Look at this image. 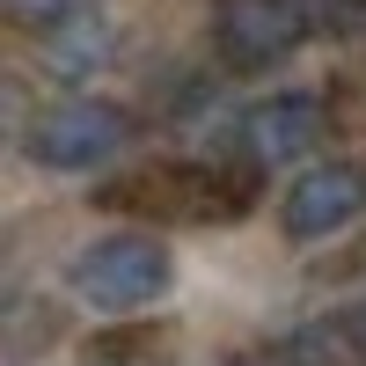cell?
Wrapping results in <instances>:
<instances>
[{
  "label": "cell",
  "instance_id": "obj_1",
  "mask_svg": "<svg viewBox=\"0 0 366 366\" xmlns=\"http://www.w3.org/2000/svg\"><path fill=\"white\" fill-rule=\"evenodd\" d=\"M169 279H176L169 249H162L154 234H132V227L81 242L74 264H66L74 300H88L96 315H139V308H154V300L169 293Z\"/></svg>",
  "mask_w": 366,
  "mask_h": 366
},
{
  "label": "cell",
  "instance_id": "obj_2",
  "mask_svg": "<svg viewBox=\"0 0 366 366\" xmlns=\"http://www.w3.org/2000/svg\"><path fill=\"white\" fill-rule=\"evenodd\" d=\"M257 198V169L227 162H162V169H139L110 191V205H132V212H162V220H242Z\"/></svg>",
  "mask_w": 366,
  "mask_h": 366
},
{
  "label": "cell",
  "instance_id": "obj_3",
  "mask_svg": "<svg viewBox=\"0 0 366 366\" xmlns=\"http://www.w3.org/2000/svg\"><path fill=\"white\" fill-rule=\"evenodd\" d=\"M125 147V117L96 96H51L22 125V154L37 169H96Z\"/></svg>",
  "mask_w": 366,
  "mask_h": 366
},
{
  "label": "cell",
  "instance_id": "obj_4",
  "mask_svg": "<svg viewBox=\"0 0 366 366\" xmlns=\"http://www.w3.org/2000/svg\"><path fill=\"white\" fill-rule=\"evenodd\" d=\"M212 37L234 74H264L315 37V22L300 15V0H212Z\"/></svg>",
  "mask_w": 366,
  "mask_h": 366
},
{
  "label": "cell",
  "instance_id": "obj_5",
  "mask_svg": "<svg viewBox=\"0 0 366 366\" xmlns=\"http://www.w3.org/2000/svg\"><path fill=\"white\" fill-rule=\"evenodd\" d=\"M359 212H366V162H315L286 183L279 227H286V242H330Z\"/></svg>",
  "mask_w": 366,
  "mask_h": 366
},
{
  "label": "cell",
  "instance_id": "obj_6",
  "mask_svg": "<svg viewBox=\"0 0 366 366\" xmlns=\"http://www.w3.org/2000/svg\"><path fill=\"white\" fill-rule=\"evenodd\" d=\"M308 147H322V96H308V88H293V96H264L249 117L234 125L227 154L242 169H279V162H300Z\"/></svg>",
  "mask_w": 366,
  "mask_h": 366
},
{
  "label": "cell",
  "instance_id": "obj_7",
  "mask_svg": "<svg viewBox=\"0 0 366 366\" xmlns=\"http://www.w3.org/2000/svg\"><path fill=\"white\" fill-rule=\"evenodd\" d=\"M44 59L59 74H88V66H103L110 59V29L96 22V15H81V22H66L59 37H44Z\"/></svg>",
  "mask_w": 366,
  "mask_h": 366
},
{
  "label": "cell",
  "instance_id": "obj_8",
  "mask_svg": "<svg viewBox=\"0 0 366 366\" xmlns=\"http://www.w3.org/2000/svg\"><path fill=\"white\" fill-rule=\"evenodd\" d=\"M8 15H15L22 29H37V37H59L66 22L88 15V0H8Z\"/></svg>",
  "mask_w": 366,
  "mask_h": 366
},
{
  "label": "cell",
  "instance_id": "obj_9",
  "mask_svg": "<svg viewBox=\"0 0 366 366\" xmlns=\"http://www.w3.org/2000/svg\"><path fill=\"white\" fill-rule=\"evenodd\" d=\"M300 15H308L315 29H330V22H345V15H352V0H300Z\"/></svg>",
  "mask_w": 366,
  "mask_h": 366
},
{
  "label": "cell",
  "instance_id": "obj_10",
  "mask_svg": "<svg viewBox=\"0 0 366 366\" xmlns=\"http://www.w3.org/2000/svg\"><path fill=\"white\" fill-rule=\"evenodd\" d=\"M352 330H359V345H366V300H359V315H352Z\"/></svg>",
  "mask_w": 366,
  "mask_h": 366
},
{
  "label": "cell",
  "instance_id": "obj_11",
  "mask_svg": "<svg viewBox=\"0 0 366 366\" xmlns=\"http://www.w3.org/2000/svg\"><path fill=\"white\" fill-rule=\"evenodd\" d=\"M242 366H300V359H242Z\"/></svg>",
  "mask_w": 366,
  "mask_h": 366
}]
</instances>
